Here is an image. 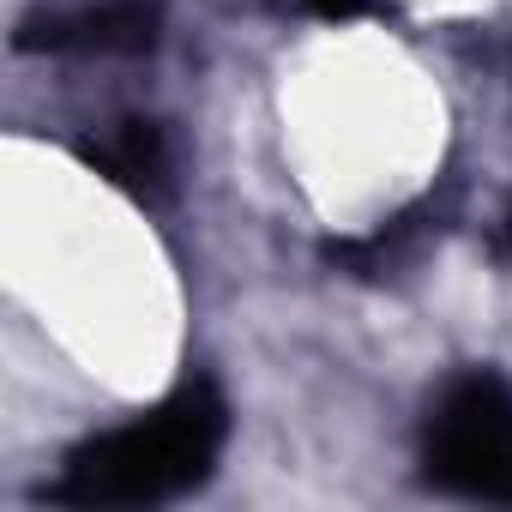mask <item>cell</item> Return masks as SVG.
<instances>
[{"label": "cell", "instance_id": "2", "mask_svg": "<svg viewBox=\"0 0 512 512\" xmlns=\"http://www.w3.org/2000/svg\"><path fill=\"white\" fill-rule=\"evenodd\" d=\"M422 470L434 488L512 506V392L494 374H458L422 428Z\"/></svg>", "mask_w": 512, "mask_h": 512}, {"label": "cell", "instance_id": "5", "mask_svg": "<svg viewBox=\"0 0 512 512\" xmlns=\"http://www.w3.org/2000/svg\"><path fill=\"white\" fill-rule=\"evenodd\" d=\"M308 7L320 19H356V13H368V0H308Z\"/></svg>", "mask_w": 512, "mask_h": 512}, {"label": "cell", "instance_id": "4", "mask_svg": "<svg viewBox=\"0 0 512 512\" xmlns=\"http://www.w3.org/2000/svg\"><path fill=\"white\" fill-rule=\"evenodd\" d=\"M109 181H121V187H157L163 181V133L151 127V121H121L103 145H91L85 151Z\"/></svg>", "mask_w": 512, "mask_h": 512}, {"label": "cell", "instance_id": "3", "mask_svg": "<svg viewBox=\"0 0 512 512\" xmlns=\"http://www.w3.org/2000/svg\"><path fill=\"white\" fill-rule=\"evenodd\" d=\"M151 43H157L151 0H103V7L31 19L19 31V49H79V55H139Z\"/></svg>", "mask_w": 512, "mask_h": 512}, {"label": "cell", "instance_id": "1", "mask_svg": "<svg viewBox=\"0 0 512 512\" xmlns=\"http://www.w3.org/2000/svg\"><path fill=\"white\" fill-rule=\"evenodd\" d=\"M229 440V404L211 380H187L157 410L67 452L61 476L43 488L61 506H157L199 488Z\"/></svg>", "mask_w": 512, "mask_h": 512}]
</instances>
